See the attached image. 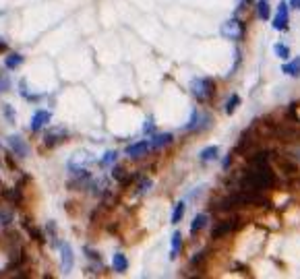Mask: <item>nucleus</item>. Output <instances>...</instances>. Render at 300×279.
Wrapping results in <instances>:
<instances>
[{"label":"nucleus","instance_id":"nucleus-1","mask_svg":"<svg viewBox=\"0 0 300 279\" xmlns=\"http://www.w3.org/2000/svg\"><path fill=\"white\" fill-rule=\"evenodd\" d=\"M274 186H276V172L269 167V163L253 165V170L247 172L240 180V188L251 190V192H261L265 188H274Z\"/></svg>","mask_w":300,"mask_h":279},{"label":"nucleus","instance_id":"nucleus-2","mask_svg":"<svg viewBox=\"0 0 300 279\" xmlns=\"http://www.w3.org/2000/svg\"><path fill=\"white\" fill-rule=\"evenodd\" d=\"M190 93L199 104H205L215 95V81L209 77H197L190 81Z\"/></svg>","mask_w":300,"mask_h":279},{"label":"nucleus","instance_id":"nucleus-3","mask_svg":"<svg viewBox=\"0 0 300 279\" xmlns=\"http://www.w3.org/2000/svg\"><path fill=\"white\" fill-rule=\"evenodd\" d=\"M220 33H222L226 39H230V41H242V39H244V33H247V25H244L238 17H232V19H228L226 23H222Z\"/></svg>","mask_w":300,"mask_h":279},{"label":"nucleus","instance_id":"nucleus-4","mask_svg":"<svg viewBox=\"0 0 300 279\" xmlns=\"http://www.w3.org/2000/svg\"><path fill=\"white\" fill-rule=\"evenodd\" d=\"M242 226V219L240 217H228V219H224V221H220L217 226L213 228V232H211V238L213 240H220V238H224V236H228L230 232H236L238 228Z\"/></svg>","mask_w":300,"mask_h":279},{"label":"nucleus","instance_id":"nucleus-5","mask_svg":"<svg viewBox=\"0 0 300 279\" xmlns=\"http://www.w3.org/2000/svg\"><path fill=\"white\" fill-rule=\"evenodd\" d=\"M6 143H8V149L12 151V155H17L19 159H25V157H29V155H31L29 145H27V143H25V139H21L19 135H10Z\"/></svg>","mask_w":300,"mask_h":279},{"label":"nucleus","instance_id":"nucleus-6","mask_svg":"<svg viewBox=\"0 0 300 279\" xmlns=\"http://www.w3.org/2000/svg\"><path fill=\"white\" fill-rule=\"evenodd\" d=\"M290 27V6L288 2H280L278 12L274 17V29L276 31H286Z\"/></svg>","mask_w":300,"mask_h":279},{"label":"nucleus","instance_id":"nucleus-7","mask_svg":"<svg viewBox=\"0 0 300 279\" xmlns=\"http://www.w3.org/2000/svg\"><path fill=\"white\" fill-rule=\"evenodd\" d=\"M60 261H62V271L64 273H71L73 269V265H75V255H73V248L71 244H66V242H60Z\"/></svg>","mask_w":300,"mask_h":279},{"label":"nucleus","instance_id":"nucleus-8","mask_svg":"<svg viewBox=\"0 0 300 279\" xmlns=\"http://www.w3.org/2000/svg\"><path fill=\"white\" fill-rule=\"evenodd\" d=\"M69 139V131L66 129H54V131H48L46 133V137H44V143H46V147H56L58 143H62V141H66Z\"/></svg>","mask_w":300,"mask_h":279},{"label":"nucleus","instance_id":"nucleus-9","mask_svg":"<svg viewBox=\"0 0 300 279\" xmlns=\"http://www.w3.org/2000/svg\"><path fill=\"white\" fill-rule=\"evenodd\" d=\"M50 120H52V114H50L48 110H37L35 114H33V118H31L29 129H31L33 133H39V131H42V129L46 127V124H48Z\"/></svg>","mask_w":300,"mask_h":279},{"label":"nucleus","instance_id":"nucleus-10","mask_svg":"<svg viewBox=\"0 0 300 279\" xmlns=\"http://www.w3.org/2000/svg\"><path fill=\"white\" fill-rule=\"evenodd\" d=\"M151 149L149 147V141H139V143H133V145H129L127 147V155L131 157V159H139V157H143V155H147V151Z\"/></svg>","mask_w":300,"mask_h":279},{"label":"nucleus","instance_id":"nucleus-11","mask_svg":"<svg viewBox=\"0 0 300 279\" xmlns=\"http://www.w3.org/2000/svg\"><path fill=\"white\" fill-rule=\"evenodd\" d=\"M172 141H174V135H172V133H159V135H153V137H151L149 147H151V149H163V147H168Z\"/></svg>","mask_w":300,"mask_h":279},{"label":"nucleus","instance_id":"nucleus-12","mask_svg":"<svg viewBox=\"0 0 300 279\" xmlns=\"http://www.w3.org/2000/svg\"><path fill=\"white\" fill-rule=\"evenodd\" d=\"M282 73H284V75H288V77L298 79V77H300V56H296V58L290 60V62L282 64Z\"/></svg>","mask_w":300,"mask_h":279},{"label":"nucleus","instance_id":"nucleus-13","mask_svg":"<svg viewBox=\"0 0 300 279\" xmlns=\"http://www.w3.org/2000/svg\"><path fill=\"white\" fill-rule=\"evenodd\" d=\"M217 157H220V147H217V145H209V147H205V149L199 153V159H201L203 163L215 161Z\"/></svg>","mask_w":300,"mask_h":279},{"label":"nucleus","instance_id":"nucleus-14","mask_svg":"<svg viewBox=\"0 0 300 279\" xmlns=\"http://www.w3.org/2000/svg\"><path fill=\"white\" fill-rule=\"evenodd\" d=\"M112 178H114V180H118V182H120L122 186H127V184H131V182H133V176H129V172L125 170V167H120V165H114V170H112Z\"/></svg>","mask_w":300,"mask_h":279},{"label":"nucleus","instance_id":"nucleus-15","mask_svg":"<svg viewBox=\"0 0 300 279\" xmlns=\"http://www.w3.org/2000/svg\"><path fill=\"white\" fill-rule=\"evenodd\" d=\"M180 250H182V234H180V232H174V234H172V248H170V259L174 261L176 257L180 255Z\"/></svg>","mask_w":300,"mask_h":279},{"label":"nucleus","instance_id":"nucleus-16","mask_svg":"<svg viewBox=\"0 0 300 279\" xmlns=\"http://www.w3.org/2000/svg\"><path fill=\"white\" fill-rule=\"evenodd\" d=\"M112 267H114L116 273H125V271L129 269V259L122 255V253H116L114 259H112Z\"/></svg>","mask_w":300,"mask_h":279},{"label":"nucleus","instance_id":"nucleus-17","mask_svg":"<svg viewBox=\"0 0 300 279\" xmlns=\"http://www.w3.org/2000/svg\"><path fill=\"white\" fill-rule=\"evenodd\" d=\"M257 17L261 21H267L271 17V6H269V0H259L257 2Z\"/></svg>","mask_w":300,"mask_h":279},{"label":"nucleus","instance_id":"nucleus-18","mask_svg":"<svg viewBox=\"0 0 300 279\" xmlns=\"http://www.w3.org/2000/svg\"><path fill=\"white\" fill-rule=\"evenodd\" d=\"M207 215L205 213H199V215H195V219H193V223H190V234H197V232H201L203 228H205L207 226Z\"/></svg>","mask_w":300,"mask_h":279},{"label":"nucleus","instance_id":"nucleus-19","mask_svg":"<svg viewBox=\"0 0 300 279\" xmlns=\"http://www.w3.org/2000/svg\"><path fill=\"white\" fill-rule=\"evenodd\" d=\"M271 159V151H257L249 157L251 165H261V163H269Z\"/></svg>","mask_w":300,"mask_h":279},{"label":"nucleus","instance_id":"nucleus-20","mask_svg":"<svg viewBox=\"0 0 300 279\" xmlns=\"http://www.w3.org/2000/svg\"><path fill=\"white\" fill-rule=\"evenodd\" d=\"M2 197H4L10 205H19V203H21V188H19V186H15V188L2 190Z\"/></svg>","mask_w":300,"mask_h":279},{"label":"nucleus","instance_id":"nucleus-21","mask_svg":"<svg viewBox=\"0 0 300 279\" xmlns=\"http://www.w3.org/2000/svg\"><path fill=\"white\" fill-rule=\"evenodd\" d=\"M238 106H240V95H238V93H232L228 100H226V108H224L226 114L232 116V114H234V112L238 110Z\"/></svg>","mask_w":300,"mask_h":279},{"label":"nucleus","instance_id":"nucleus-22","mask_svg":"<svg viewBox=\"0 0 300 279\" xmlns=\"http://www.w3.org/2000/svg\"><path fill=\"white\" fill-rule=\"evenodd\" d=\"M23 60H25V56H21V54H10V56H6L4 66L8 68V71H15V68H19V66L23 64Z\"/></svg>","mask_w":300,"mask_h":279},{"label":"nucleus","instance_id":"nucleus-23","mask_svg":"<svg viewBox=\"0 0 300 279\" xmlns=\"http://www.w3.org/2000/svg\"><path fill=\"white\" fill-rule=\"evenodd\" d=\"M184 211H186V203L178 201L174 205V211H172V223H180L182 217H184Z\"/></svg>","mask_w":300,"mask_h":279},{"label":"nucleus","instance_id":"nucleus-24","mask_svg":"<svg viewBox=\"0 0 300 279\" xmlns=\"http://www.w3.org/2000/svg\"><path fill=\"white\" fill-rule=\"evenodd\" d=\"M199 114H201V112L195 108L193 112H190V120H188V124H186V127L182 129L184 133H195L197 131V124H199Z\"/></svg>","mask_w":300,"mask_h":279},{"label":"nucleus","instance_id":"nucleus-25","mask_svg":"<svg viewBox=\"0 0 300 279\" xmlns=\"http://www.w3.org/2000/svg\"><path fill=\"white\" fill-rule=\"evenodd\" d=\"M12 217H15V213H12V209H8V205L0 207V223H2L4 228L12 223Z\"/></svg>","mask_w":300,"mask_h":279},{"label":"nucleus","instance_id":"nucleus-26","mask_svg":"<svg viewBox=\"0 0 300 279\" xmlns=\"http://www.w3.org/2000/svg\"><path fill=\"white\" fill-rule=\"evenodd\" d=\"M274 54L278 56L280 60H288L290 58V48L286 44H282V41H278V44L274 46Z\"/></svg>","mask_w":300,"mask_h":279},{"label":"nucleus","instance_id":"nucleus-27","mask_svg":"<svg viewBox=\"0 0 300 279\" xmlns=\"http://www.w3.org/2000/svg\"><path fill=\"white\" fill-rule=\"evenodd\" d=\"M0 110H2V116L8 120V124H15V120H17V112H15V108H12L10 104H2V106H0Z\"/></svg>","mask_w":300,"mask_h":279},{"label":"nucleus","instance_id":"nucleus-28","mask_svg":"<svg viewBox=\"0 0 300 279\" xmlns=\"http://www.w3.org/2000/svg\"><path fill=\"white\" fill-rule=\"evenodd\" d=\"M116 159H118V151H106V153H104V157H102V161H100V165H102V167L114 165Z\"/></svg>","mask_w":300,"mask_h":279},{"label":"nucleus","instance_id":"nucleus-29","mask_svg":"<svg viewBox=\"0 0 300 279\" xmlns=\"http://www.w3.org/2000/svg\"><path fill=\"white\" fill-rule=\"evenodd\" d=\"M23 226L27 228V232H29V236H31V238H33L35 242H44V232H42V230L31 228V226H29V223H27L25 219H23Z\"/></svg>","mask_w":300,"mask_h":279},{"label":"nucleus","instance_id":"nucleus-30","mask_svg":"<svg viewBox=\"0 0 300 279\" xmlns=\"http://www.w3.org/2000/svg\"><path fill=\"white\" fill-rule=\"evenodd\" d=\"M211 127V116L209 114H199V124H197V131L195 133H203Z\"/></svg>","mask_w":300,"mask_h":279},{"label":"nucleus","instance_id":"nucleus-31","mask_svg":"<svg viewBox=\"0 0 300 279\" xmlns=\"http://www.w3.org/2000/svg\"><path fill=\"white\" fill-rule=\"evenodd\" d=\"M151 186H153L151 180H149V178H141L139 184H137V194H147L149 190H151Z\"/></svg>","mask_w":300,"mask_h":279},{"label":"nucleus","instance_id":"nucleus-32","mask_svg":"<svg viewBox=\"0 0 300 279\" xmlns=\"http://www.w3.org/2000/svg\"><path fill=\"white\" fill-rule=\"evenodd\" d=\"M10 89V79L6 77V75H2V73H0V95H2V93H6Z\"/></svg>","mask_w":300,"mask_h":279},{"label":"nucleus","instance_id":"nucleus-33","mask_svg":"<svg viewBox=\"0 0 300 279\" xmlns=\"http://www.w3.org/2000/svg\"><path fill=\"white\" fill-rule=\"evenodd\" d=\"M153 131H155V122H153V118H151V116H149V118L145 120V127H143V133H145V135H151Z\"/></svg>","mask_w":300,"mask_h":279},{"label":"nucleus","instance_id":"nucleus-34","mask_svg":"<svg viewBox=\"0 0 300 279\" xmlns=\"http://www.w3.org/2000/svg\"><path fill=\"white\" fill-rule=\"evenodd\" d=\"M205 253H197L193 259H190V265H199V263H203V261H205Z\"/></svg>","mask_w":300,"mask_h":279},{"label":"nucleus","instance_id":"nucleus-35","mask_svg":"<svg viewBox=\"0 0 300 279\" xmlns=\"http://www.w3.org/2000/svg\"><path fill=\"white\" fill-rule=\"evenodd\" d=\"M255 0H238V6H236V12H240V10H244L249 4H253Z\"/></svg>","mask_w":300,"mask_h":279},{"label":"nucleus","instance_id":"nucleus-36","mask_svg":"<svg viewBox=\"0 0 300 279\" xmlns=\"http://www.w3.org/2000/svg\"><path fill=\"white\" fill-rule=\"evenodd\" d=\"M19 93H21V97H25L27 93H29V89H27V81H25V79L19 83Z\"/></svg>","mask_w":300,"mask_h":279},{"label":"nucleus","instance_id":"nucleus-37","mask_svg":"<svg viewBox=\"0 0 300 279\" xmlns=\"http://www.w3.org/2000/svg\"><path fill=\"white\" fill-rule=\"evenodd\" d=\"M230 163H232V151H230L228 155L224 157V161H222V167H224V170H228V167H230Z\"/></svg>","mask_w":300,"mask_h":279},{"label":"nucleus","instance_id":"nucleus-38","mask_svg":"<svg viewBox=\"0 0 300 279\" xmlns=\"http://www.w3.org/2000/svg\"><path fill=\"white\" fill-rule=\"evenodd\" d=\"M85 255H87L89 259H93V261H100V257H98V253H93V250H89V248H85Z\"/></svg>","mask_w":300,"mask_h":279},{"label":"nucleus","instance_id":"nucleus-39","mask_svg":"<svg viewBox=\"0 0 300 279\" xmlns=\"http://www.w3.org/2000/svg\"><path fill=\"white\" fill-rule=\"evenodd\" d=\"M288 6H290V8H294V10H298V8H300V0H290Z\"/></svg>","mask_w":300,"mask_h":279},{"label":"nucleus","instance_id":"nucleus-40","mask_svg":"<svg viewBox=\"0 0 300 279\" xmlns=\"http://www.w3.org/2000/svg\"><path fill=\"white\" fill-rule=\"evenodd\" d=\"M8 50V46L4 44V41H0V54H2V52H6Z\"/></svg>","mask_w":300,"mask_h":279},{"label":"nucleus","instance_id":"nucleus-41","mask_svg":"<svg viewBox=\"0 0 300 279\" xmlns=\"http://www.w3.org/2000/svg\"><path fill=\"white\" fill-rule=\"evenodd\" d=\"M0 186H2V184H0Z\"/></svg>","mask_w":300,"mask_h":279}]
</instances>
